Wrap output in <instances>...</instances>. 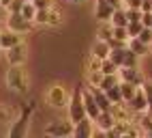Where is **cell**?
<instances>
[{
  "mask_svg": "<svg viewBox=\"0 0 152 138\" xmlns=\"http://www.w3.org/2000/svg\"><path fill=\"white\" fill-rule=\"evenodd\" d=\"M4 84L15 95H28L30 93V73L24 65H9L4 73Z\"/></svg>",
  "mask_w": 152,
  "mask_h": 138,
  "instance_id": "cell-1",
  "label": "cell"
},
{
  "mask_svg": "<svg viewBox=\"0 0 152 138\" xmlns=\"http://www.w3.org/2000/svg\"><path fill=\"white\" fill-rule=\"evenodd\" d=\"M37 110V102H28L22 106V110L15 119L11 121V127H9L7 136L9 138H24L28 134V125H30V119H32V114Z\"/></svg>",
  "mask_w": 152,
  "mask_h": 138,
  "instance_id": "cell-2",
  "label": "cell"
},
{
  "mask_svg": "<svg viewBox=\"0 0 152 138\" xmlns=\"http://www.w3.org/2000/svg\"><path fill=\"white\" fill-rule=\"evenodd\" d=\"M69 97H71V91L64 82H54L47 86L45 91V104L54 110H60V108H66L69 104Z\"/></svg>",
  "mask_w": 152,
  "mask_h": 138,
  "instance_id": "cell-3",
  "label": "cell"
},
{
  "mask_svg": "<svg viewBox=\"0 0 152 138\" xmlns=\"http://www.w3.org/2000/svg\"><path fill=\"white\" fill-rule=\"evenodd\" d=\"M62 19H64V15H62V11H60L58 7H45V9H37V13H34V19L32 22L34 24H39V26H60L62 24Z\"/></svg>",
  "mask_w": 152,
  "mask_h": 138,
  "instance_id": "cell-4",
  "label": "cell"
},
{
  "mask_svg": "<svg viewBox=\"0 0 152 138\" xmlns=\"http://www.w3.org/2000/svg\"><path fill=\"white\" fill-rule=\"evenodd\" d=\"M66 112H69V119L71 121H79L86 116V108H84V97H82V86H77L75 91H71L69 97V104H66Z\"/></svg>",
  "mask_w": 152,
  "mask_h": 138,
  "instance_id": "cell-5",
  "label": "cell"
},
{
  "mask_svg": "<svg viewBox=\"0 0 152 138\" xmlns=\"http://www.w3.org/2000/svg\"><path fill=\"white\" fill-rule=\"evenodd\" d=\"M45 134L54 138H69L73 136V121L71 119H54L45 125Z\"/></svg>",
  "mask_w": 152,
  "mask_h": 138,
  "instance_id": "cell-6",
  "label": "cell"
},
{
  "mask_svg": "<svg viewBox=\"0 0 152 138\" xmlns=\"http://www.w3.org/2000/svg\"><path fill=\"white\" fill-rule=\"evenodd\" d=\"M32 24L34 22L26 19L22 13H7V26L4 28H9V30H13L17 35H28L32 30Z\"/></svg>",
  "mask_w": 152,
  "mask_h": 138,
  "instance_id": "cell-7",
  "label": "cell"
},
{
  "mask_svg": "<svg viewBox=\"0 0 152 138\" xmlns=\"http://www.w3.org/2000/svg\"><path fill=\"white\" fill-rule=\"evenodd\" d=\"M4 61H7V65H26V61H28V45L24 41H19L17 45L4 50Z\"/></svg>",
  "mask_w": 152,
  "mask_h": 138,
  "instance_id": "cell-8",
  "label": "cell"
},
{
  "mask_svg": "<svg viewBox=\"0 0 152 138\" xmlns=\"http://www.w3.org/2000/svg\"><path fill=\"white\" fill-rule=\"evenodd\" d=\"M118 78H120V80H124V82L135 84V86H141L144 80H146V76L141 73L139 65L137 67H118Z\"/></svg>",
  "mask_w": 152,
  "mask_h": 138,
  "instance_id": "cell-9",
  "label": "cell"
},
{
  "mask_svg": "<svg viewBox=\"0 0 152 138\" xmlns=\"http://www.w3.org/2000/svg\"><path fill=\"white\" fill-rule=\"evenodd\" d=\"M73 136L75 138H90L94 136V121L84 116V119H79L73 123Z\"/></svg>",
  "mask_w": 152,
  "mask_h": 138,
  "instance_id": "cell-10",
  "label": "cell"
},
{
  "mask_svg": "<svg viewBox=\"0 0 152 138\" xmlns=\"http://www.w3.org/2000/svg\"><path fill=\"white\" fill-rule=\"evenodd\" d=\"M126 106H129V110L133 112V114H141V112H146V110H148V99H146L144 91H141V86L137 88V93L126 102Z\"/></svg>",
  "mask_w": 152,
  "mask_h": 138,
  "instance_id": "cell-11",
  "label": "cell"
},
{
  "mask_svg": "<svg viewBox=\"0 0 152 138\" xmlns=\"http://www.w3.org/2000/svg\"><path fill=\"white\" fill-rule=\"evenodd\" d=\"M82 97H84V108H86V116L88 119H96V114L101 112L99 110V106H96V99H94V95H92V91H90V88L86 86H82Z\"/></svg>",
  "mask_w": 152,
  "mask_h": 138,
  "instance_id": "cell-12",
  "label": "cell"
},
{
  "mask_svg": "<svg viewBox=\"0 0 152 138\" xmlns=\"http://www.w3.org/2000/svg\"><path fill=\"white\" fill-rule=\"evenodd\" d=\"M19 41H24V35H17L13 30H9V28L0 30V52H4V50H9V47L17 45Z\"/></svg>",
  "mask_w": 152,
  "mask_h": 138,
  "instance_id": "cell-13",
  "label": "cell"
},
{
  "mask_svg": "<svg viewBox=\"0 0 152 138\" xmlns=\"http://www.w3.org/2000/svg\"><path fill=\"white\" fill-rule=\"evenodd\" d=\"M111 13H114V7H111L107 0H96V2H94V17H96V22H109Z\"/></svg>",
  "mask_w": 152,
  "mask_h": 138,
  "instance_id": "cell-14",
  "label": "cell"
},
{
  "mask_svg": "<svg viewBox=\"0 0 152 138\" xmlns=\"http://www.w3.org/2000/svg\"><path fill=\"white\" fill-rule=\"evenodd\" d=\"M109 52H111V45H109V41H105V39H94V43H92V47H90V54H94L96 58H109Z\"/></svg>",
  "mask_w": 152,
  "mask_h": 138,
  "instance_id": "cell-15",
  "label": "cell"
},
{
  "mask_svg": "<svg viewBox=\"0 0 152 138\" xmlns=\"http://www.w3.org/2000/svg\"><path fill=\"white\" fill-rule=\"evenodd\" d=\"M126 47L133 54H137L139 58L141 56H146V54H150V45H146L144 41H139L137 37H129V41H126Z\"/></svg>",
  "mask_w": 152,
  "mask_h": 138,
  "instance_id": "cell-16",
  "label": "cell"
},
{
  "mask_svg": "<svg viewBox=\"0 0 152 138\" xmlns=\"http://www.w3.org/2000/svg\"><path fill=\"white\" fill-rule=\"evenodd\" d=\"M118 86H120V95H122V102H124V104H126V102H129L135 93H137V88H139V86L131 84V82H124V80H120V82H118Z\"/></svg>",
  "mask_w": 152,
  "mask_h": 138,
  "instance_id": "cell-17",
  "label": "cell"
},
{
  "mask_svg": "<svg viewBox=\"0 0 152 138\" xmlns=\"http://www.w3.org/2000/svg\"><path fill=\"white\" fill-rule=\"evenodd\" d=\"M114 26H126L129 19H126V9L124 7H118L114 9V13H111V19H109Z\"/></svg>",
  "mask_w": 152,
  "mask_h": 138,
  "instance_id": "cell-18",
  "label": "cell"
},
{
  "mask_svg": "<svg viewBox=\"0 0 152 138\" xmlns=\"http://www.w3.org/2000/svg\"><path fill=\"white\" fill-rule=\"evenodd\" d=\"M15 119V112L11 106L0 104V125H11V121Z\"/></svg>",
  "mask_w": 152,
  "mask_h": 138,
  "instance_id": "cell-19",
  "label": "cell"
},
{
  "mask_svg": "<svg viewBox=\"0 0 152 138\" xmlns=\"http://www.w3.org/2000/svg\"><path fill=\"white\" fill-rule=\"evenodd\" d=\"M111 33H114V24H111V22H99V28H96V37H99V39L109 41V39H111Z\"/></svg>",
  "mask_w": 152,
  "mask_h": 138,
  "instance_id": "cell-20",
  "label": "cell"
},
{
  "mask_svg": "<svg viewBox=\"0 0 152 138\" xmlns=\"http://www.w3.org/2000/svg\"><path fill=\"white\" fill-rule=\"evenodd\" d=\"M124 54H126V45L111 47V52H109V58H111V61H114L118 67H122V63H124Z\"/></svg>",
  "mask_w": 152,
  "mask_h": 138,
  "instance_id": "cell-21",
  "label": "cell"
},
{
  "mask_svg": "<svg viewBox=\"0 0 152 138\" xmlns=\"http://www.w3.org/2000/svg\"><path fill=\"white\" fill-rule=\"evenodd\" d=\"M19 13H22L26 19H30V22H32V19H34V13H37V7H34L32 2H30V0H24L22 11H19Z\"/></svg>",
  "mask_w": 152,
  "mask_h": 138,
  "instance_id": "cell-22",
  "label": "cell"
},
{
  "mask_svg": "<svg viewBox=\"0 0 152 138\" xmlns=\"http://www.w3.org/2000/svg\"><path fill=\"white\" fill-rule=\"evenodd\" d=\"M88 71H101V58H96L94 54H88L86 58V73Z\"/></svg>",
  "mask_w": 152,
  "mask_h": 138,
  "instance_id": "cell-23",
  "label": "cell"
},
{
  "mask_svg": "<svg viewBox=\"0 0 152 138\" xmlns=\"http://www.w3.org/2000/svg\"><path fill=\"white\" fill-rule=\"evenodd\" d=\"M105 95L109 97V102H111V104H122V95H120V86H118V84H116V86H111V88H107Z\"/></svg>",
  "mask_w": 152,
  "mask_h": 138,
  "instance_id": "cell-24",
  "label": "cell"
},
{
  "mask_svg": "<svg viewBox=\"0 0 152 138\" xmlns=\"http://www.w3.org/2000/svg\"><path fill=\"white\" fill-rule=\"evenodd\" d=\"M141 91H144L146 99H148V110H152V78H146V80H144Z\"/></svg>",
  "mask_w": 152,
  "mask_h": 138,
  "instance_id": "cell-25",
  "label": "cell"
},
{
  "mask_svg": "<svg viewBox=\"0 0 152 138\" xmlns=\"http://www.w3.org/2000/svg\"><path fill=\"white\" fill-rule=\"evenodd\" d=\"M101 71L103 73H118V65L111 61V58H103V61H101Z\"/></svg>",
  "mask_w": 152,
  "mask_h": 138,
  "instance_id": "cell-26",
  "label": "cell"
},
{
  "mask_svg": "<svg viewBox=\"0 0 152 138\" xmlns=\"http://www.w3.org/2000/svg\"><path fill=\"white\" fill-rule=\"evenodd\" d=\"M86 80H88V86H99L101 80H103V71H88Z\"/></svg>",
  "mask_w": 152,
  "mask_h": 138,
  "instance_id": "cell-27",
  "label": "cell"
},
{
  "mask_svg": "<svg viewBox=\"0 0 152 138\" xmlns=\"http://www.w3.org/2000/svg\"><path fill=\"white\" fill-rule=\"evenodd\" d=\"M139 65V56L137 54H133L126 47V54H124V63H122V67H137Z\"/></svg>",
  "mask_w": 152,
  "mask_h": 138,
  "instance_id": "cell-28",
  "label": "cell"
},
{
  "mask_svg": "<svg viewBox=\"0 0 152 138\" xmlns=\"http://www.w3.org/2000/svg\"><path fill=\"white\" fill-rule=\"evenodd\" d=\"M111 37L118 39V41H129V30H126V26H114Z\"/></svg>",
  "mask_w": 152,
  "mask_h": 138,
  "instance_id": "cell-29",
  "label": "cell"
},
{
  "mask_svg": "<svg viewBox=\"0 0 152 138\" xmlns=\"http://www.w3.org/2000/svg\"><path fill=\"white\" fill-rule=\"evenodd\" d=\"M137 39H139V41H144L146 45H152V28H150V26H144V28L139 30Z\"/></svg>",
  "mask_w": 152,
  "mask_h": 138,
  "instance_id": "cell-30",
  "label": "cell"
},
{
  "mask_svg": "<svg viewBox=\"0 0 152 138\" xmlns=\"http://www.w3.org/2000/svg\"><path fill=\"white\" fill-rule=\"evenodd\" d=\"M141 28H144V24H141V22H129V24H126V30H129V37H137Z\"/></svg>",
  "mask_w": 152,
  "mask_h": 138,
  "instance_id": "cell-31",
  "label": "cell"
},
{
  "mask_svg": "<svg viewBox=\"0 0 152 138\" xmlns=\"http://www.w3.org/2000/svg\"><path fill=\"white\" fill-rule=\"evenodd\" d=\"M22 4H24V0H11V4L7 7V13H19Z\"/></svg>",
  "mask_w": 152,
  "mask_h": 138,
  "instance_id": "cell-32",
  "label": "cell"
},
{
  "mask_svg": "<svg viewBox=\"0 0 152 138\" xmlns=\"http://www.w3.org/2000/svg\"><path fill=\"white\" fill-rule=\"evenodd\" d=\"M139 11H141V13H152V0H141Z\"/></svg>",
  "mask_w": 152,
  "mask_h": 138,
  "instance_id": "cell-33",
  "label": "cell"
},
{
  "mask_svg": "<svg viewBox=\"0 0 152 138\" xmlns=\"http://www.w3.org/2000/svg\"><path fill=\"white\" fill-rule=\"evenodd\" d=\"M32 4L37 9H45V7H52V0H32Z\"/></svg>",
  "mask_w": 152,
  "mask_h": 138,
  "instance_id": "cell-34",
  "label": "cell"
},
{
  "mask_svg": "<svg viewBox=\"0 0 152 138\" xmlns=\"http://www.w3.org/2000/svg\"><path fill=\"white\" fill-rule=\"evenodd\" d=\"M144 26H152V13H141V19H139Z\"/></svg>",
  "mask_w": 152,
  "mask_h": 138,
  "instance_id": "cell-35",
  "label": "cell"
},
{
  "mask_svg": "<svg viewBox=\"0 0 152 138\" xmlns=\"http://www.w3.org/2000/svg\"><path fill=\"white\" fill-rule=\"evenodd\" d=\"M107 2L114 7V9H118V7H124V0H107Z\"/></svg>",
  "mask_w": 152,
  "mask_h": 138,
  "instance_id": "cell-36",
  "label": "cell"
},
{
  "mask_svg": "<svg viewBox=\"0 0 152 138\" xmlns=\"http://www.w3.org/2000/svg\"><path fill=\"white\" fill-rule=\"evenodd\" d=\"M9 4H11V0H0V9H4V11H7Z\"/></svg>",
  "mask_w": 152,
  "mask_h": 138,
  "instance_id": "cell-37",
  "label": "cell"
},
{
  "mask_svg": "<svg viewBox=\"0 0 152 138\" xmlns=\"http://www.w3.org/2000/svg\"><path fill=\"white\" fill-rule=\"evenodd\" d=\"M69 2H73V4H84V2H88V0H69Z\"/></svg>",
  "mask_w": 152,
  "mask_h": 138,
  "instance_id": "cell-38",
  "label": "cell"
},
{
  "mask_svg": "<svg viewBox=\"0 0 152 138\" xmlns=\"http://www.w3.org/2000/svg\"><path fill=\"white\" fill-rule=\"evenodd\" d=\"M2 15H4V13H2V9H0V19H2Z\"/></svg>",
  "mask_w": 152,
  "mask_h": 138,
  "instance_id": "cell-39",
  "label": "cell"
},
{
  "mask_svg": "<svg viewBox=\"0 0 152 138\" xmlns=\"http://www.w3.org/2000/svg\"><path fill=\"white\" fill-rule=\"evenodd\" d=\"M150 52H152V45H150Z\"/></svg>",
  "mask_w": 152,
  "mask_h": 138,
  "instance_id": "cell-40",
  "label": "cell"
},
{
  "mask_svg": "<svg viewBox=\"0 0 152 138\" xmlns=\"http://www.w3.org/2000/svg\"><path fill=\"white\" fill-rule=\"evenodd\" d=\"M30 2H32V0H30Z\"/></svg>",
  "mask_w": 152,
  "mask_h": 138,
  "instance_id": "cell-41",
  "label": "cell"
}]
</instances>
